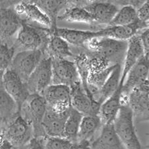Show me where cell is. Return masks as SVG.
<instances>
[{"label":"cell","instance_id":"obj_1","mask_svg":"<svg viewBox=\"0 0 149 149\" xmlns=\"http://www.w3.org/2000/svg\"><path fill=\"white\" fill-rule=\"evenodd\" d=\"M117 137L125 149H148L142 145L136 134L133 114L128 105H123L119 109L113 123Z\"/></svg>","mask_w":149,"mask_h":149},{"label":"cell","instance_id":"obj_2","mask_svg":"<svg viewBox=\"0 0 149 149\" xmlns=\"http://www.w3.org/2000/svg\"><path fill=\"white\" fill-rule=\"evenodd\" d=\"M51 31L45 28H37L23 21L22 25L15 37L13 46L16 51L41 50L44 51L50 36Z\"/></svg>","mask_w":149,"mask_h":149},{"label":"cell","instance_id":"obj_3","mask_svg":"<svg viewBox=\"0 0 149 149\" xmlns=\"http://www.w3.org/2000/svg\"><path fill=\"white\" fill-rule=\"evenodd\" d=\"M46 111V102L38 94H29L19 110V115L32 127L34 137H47L42 125Z\"/></svg>","mask_w":149,"mask_h":149},{"label":"cell","instance_id":"obj_4","mask_svg":"<svg viewBox=\"0 0 149 149\" xmlns=\"http://www.w3.org/2000/svg\"><path fill=\"white\" fill-rule=\"evenodd\" d=\"M86 47L93 53L102 58L111 64H121L123 62L127 41L109 38L96 37L88 40Z\"/></svg>","mask_w":149,"mask_h":149},{"label":"cell","instance_id":"obj_5","mask_svg":"<svg viewBox=\"0 0 149 149\" xmlns=\"http://www.w3.org/2000/svg\"><path fill=\"white\" fill-rule=\"evenodd\" d=\"M2 134L4 139L13 148H22L29 143L33 136V130L19 113L2 124Z\"/></svg>","mask_w":149,"mask_h":149},{"label":"cell","instance_id":"obj_6","mask_svg":"<svg viewBox=\"0 0 149 149\" xmlns=\"http://www.w3.org/2000/svg\"><path fill=\"white\" fill-rule=\"evenodd\" d=\"M44 56V53L41 50L17 52L9 69L15 72L26 83L29 77Z\"/></svg>","mask_w":149,"mask_h":149},{"label":"cell","instance_id":"obj_7","mask_svg":"<svg viewBox=\"0 0 149 149\" xmlns=\"http://www.w3.org/2000/svg\"><path fill=\"white\" fill-rule=\"evenodd\" d=\"M52 84V59L44 56L29 77L26 85L30 94L42 95Z\"/></svg>","mask_w":149,"mask_h":149},{"label":"cell","instance_id":"obj_8","mask_svg":"<svg viewBox=\"0 0 149 149\" xmlns=\"http://www.w3.org/2000/svg\"><path fill=\"white\" fill-rule=\"evenodd\" d=\"M80 81L75 62L68 59H52V84L70 88Z\"/></svg>","mask_w":149,"mask_h":149},{"label":"cell","instance_id":"obj_9","mask_svg":"<svg viewBox=\"0 0 149 149\" xmlns=\"http://www.w3.org/2000/svg\"><path fill=\"white\" fill-rule=\"evenodd\" d=\"M148 81L132 91L129 95L128 106L133 114L134 124L148 121Z\"/></svg>","mask_w":149,"mask_h":149},{"label":"cell","instance_id":"obj_10","mask_svg":"<svg viewBox=\"0 0 149 149\" xmlns=\"http://www.w3.org/2000/svg\"><path fill=\"white\" fill-rule=\"evenodd\" d=\"M42 96L47 103V108L57 113L70 109V88L63 85L51 84L44 91Z\"/></svg>","mask_w":149,"mask_h":149},{"label":"cell","instance_id":"obj_11","mask_svg":"<svg viewBox=\"0 0 149 149\" xmlns=\"http://www.w3.org/2000/svg\"><path fill=\"white\" fill-rule=\"evenodd\" d=\"M23 21L13 8H0V44L13 46L12 39L16 37Z\"/></svg>","mask_w":149,"mask_h":149},{"label":"cell","instance_id":"obj_12","mask_svg":"<svg viewBox=\"0 0 149 149\" xmlns=\"http://www.w3.org/2000/svg\"><path fill=\"white\" fill-rule=\"evenodd\" d=\"M70 88L71 107L73 109L83 115L99 114L101 105L88 94L81 81Z\"/></svg>","mask_w":149,"mask_h":149},{"label":"cell","instance_id":"obj_13","mask_svg":"<svg viewBox=\"0 0 149 149\" xmlns=\"http://www.w3.org/2000/svg\"><path fill=\"white\" fill-rule=\"evenodd\" d=\"M13 9L21 19L25 18L23 19V21H32L52 32V25L49 16L33 1H18L14 6Z\"/></svg>","mask_w":149,"mask_h":149},{"label":"cell","instance_id":"obj_14","mask_svg":"<svg viewBox=\"0 0 149 149\" xmlns=\"http://www.w3.org/2000/svg\"><path fill=\"white\" fill-rule=\"evenodd\" d=\"M148 81V56H144L127 74L121 95L129 96L134 89Z\"/></svg>","mask_w":149,"mask_h":149},{"label":"cell","instance_id":"obj_15","mask_svg":"<svg viewBox=\"0 0 149 149\" xmlns=\"http://www.w3.org/2000/svg\"><path fill=\"white\" fill-rule=\"evenodd\" d=\"M3 84L6 92L17 103L19 110L21 105L30 94L26 83L15 72L8 69L3 74Z\"/></svg>","mask_w":149,"mask_h":149},{"label":"cell","instance_id":"obj_16","mask_svg":"<svg viewBox=\"0 0 149 149\" xmlns=\"http://www.w3.org/2000/svg\"><path fill=\"white\" fill-rule=\"evenodd\" d=\"M148 25L141 23L136 19L135 22L127 26H108L105 29L96 31V37L109 38L119 40H127L133 36L138 35L141 31L147 29Z\"/></svg>","mask_w":149,"mask_h":149},{"label":"cell","instance_id":"obj_17","mask_svg":"<svg viewBox=\"0 0 149 149\" xmlns=\"http://www.w3.org/2000/svg\"><path fill=\"white\" fill-rule=\"evenodd\" d=\"M145 56V52L142 46L139 35H136L127 40V50L125 54L123 64L121 68V76L120 85L123 86L127 74L139 61V60Z\"/></svg>","mask_w":149,"mask_h":149},{"label":"cell","instance_id":"obj_18","mask_svg":"<svg viewBox=\"0 0 149 149\" xmlns=\"http://www.w3.org/2000/svg\"><path fill=\"white\" fill-rule=\"evenodd\" d=\"M84 8L92 16L95 24L109 25L119 9L111 2H88Z\"/></svg>","mask_w":149,"mask_h":149},{"label":"cell","instance_id":"obj_19","mask_svg":"<svg viewBox=\"0 0 149 149\" xmlns=\"http://www.w3.org/2000/svg\"><path fill=\"white\" fill-rule=\"evenodd\" d=\"M69 111L70 110L62 113H57L47 108L42 123L43 130L47 136L63 138L64 125Z\"/></svg>","mask_w":149,"mask_h":149},{"label":"cell","instance_id":"obj_20","mask_svg":"<svg viewBox=\"0 0 149 149\" xmlns=\"http://www.w3.org/2000/svg\"><path fill=\"white\" fill-rule=\"evenodd\" d=\"M122 86L119 85V88L113 94L104 101L100 105L99 115L102 125L113 124L119 111L120 96H121Z\"/></svg>","mask_w":149,"mask_h":149},{"label":"cell","instance_id":"obj_21","mask_svg":"<svg viewBox=\"0 0 149 149\" xmlns=\"http://www.w3.org/2000/svg\"><path fill=\"white\" fill-rule=\"evenodd\" d=\"M52 34L62 38L69 45L74 47H84L88 40L96 38L95 31H81L68 28L56 27Z\"/></svg>","mask_w":149,"mask_h":149},{"label":"cell","instance_id":"obj_22","mask_svg":"<svg viewBox=\"0 0 149 149\" xmlns=\"http://www.w3.org/2000/svg\"><path fill=\"white\" fill-rule=\"evenodd\" d=\"M90 145L92 149H125L117 137L113 124L103 126L99 136Z\"/></svg>","mask_w":149,"mask_h":149},{"label":"cell","instance_id":"obj_23","mask_svg":"<svg viewBox=\"0 0 149 149\" xmlns=\"http://www.w3.org/2000/svg\"><path fill=\"white\" fill-rule=\"evenodd\" d=\"M58 20L68 23H81L92 25L95 24L90 14L80 6V1H71L68 8L58 17Z\"/></svg>","mask_w":149,"mask_h":149},{"label":"cell","instance_id":"obj_24","mask_svg":"<svg viewBox=\"0 0 149 149\" xmlns=\"http://www.w3.org/2000/svg\"><path fill=\"white\" fill-rule=\"evenodd\" d=\"M3 72V71H0V117L2 120V124L6 123L19 114L17 105L4 88Z\"/></svg>","mask_w":149,"mask_h":149},{"label":"cell","instance_id":"obj_25","mask_svg":"<svg viewBox=\"0 0 149 149\" xmlns=\"http://www.w3.org/2000/svg\"><path fill=\"white\" fill-rule=\"evenodd\" d=\"M44 55L51 59H66L69 57H74L68 43L53 34L50 36Z\"/></svg>","mask_w":149,"mask_h":149},{"label":"cell","instance_id":"obj_26","mask_svg":"<svg viewBox=\"0 0 149 149\" xmlns=\"http://www.w3.org/2000/svg\"><path fill=\"white\" fill-rule=\"evenodd\" d=\"M102 123L98 115H84L79 129L78 142L87 141L92 142L95 134L102 128Z\"/></svg>","mask_w":149,"mask_h":149},{"label":"cell","instance_id":"obj_27","mask_svg":"<svg viewBox=\"0 0 149 149\" xmlns=\"http://www.w3.org/2000/svg\"><path fill=\"white\" fill-rule=\"evenodd\" d=\"M121 76V64H116L113 69L106 81L100 89L95 101L101 105L102 103L111 96L118 89Z\"/></svg>","mask_w":149,"mask_h":149},{"label":"cell","instance_id":"obj_28","mask_svg":"<svg viewBox=\"0 0 149 149\" xmlns=\"http://www.w3.org/2000/svg\"><path fill=\"white\" fill-rule=\"evenodd\" d=\"M83 116V115L72 107L70 109L68 116L64 125L63 138L70 142L72 144L78 142L79 129Z\"/></svg>","mask_w":149,"mask_h":149},{"label":"cell","instance_id":"obj_29","mask_svg":"<svg viewBox=\"0 0 149 149\" xmlns=\"http://www.w3.org/2000/svg\"><path fill=\"white\" fill-rule=\"evenodd\" d=\"M37 6L49 16L52 25V33L56 27V21L58 13L70 6L71 1H33Z\"/></svg>","mask_w":149,"mask_h":149},{"label":"cell","instance_id":"obj_30","mask_svg":"<svg viewBox=\"0 0 149 149\" xmlns=\"http://www.w3.org/2000/svg\"><path fill=\"white\" fill-rule=\"evenodd\" d=\"M136 10L131 5L126 4L115 14L108 26H127L136 21Z\"/></svg>","mask_w":149,"mask_h":149},{"label":"cell","instance_id":"obj_31","mask_svg":"<svg viewBox=\"0 0 149 149\" xmlns=\"http://www.w3.org/2000/svg\"><path fill=\"white\" fill-rule=\"evenodd\" d=\"M15 54L13 46L6 44H0V71H6L9 69Z\"/></svg>","mask_w":149,"mask_h":149},{"label":"cell","instance_id":"obj_32","mask_svg":"<svg viewBox=\"0 0 149 149\" xmlns=\"http://www.w3.org/2000/svg\"><path fill=\"white\" fill-rule=\"evenodd\" d=\"M72 143L66 139L60 137H47L45 149H70Z\"/></svg>","mask_w":149,"mask_h":149},{"label":"cell","instance_id":"obj_33","mask_svg":"<svg viewBox=\"0 0 149 149\" xmlns=\"http://www.w3.org/2000/svg\"><path fill=\"white\" fill-rule=\"evenodd\" d=\"M149 2L145 1L136 10V18L140 22L148 25L149 11H148Z\"/></svg>","mask_w":149,"mask_h":149},{"label":"cell","instance_id":"obj_34","mask_svg":"<svg viewBox=\"0 0 149 149\" xmlns=\"http://www.w3.org/2000/svg\"><path fill=\"white\" fill-rule=\"evenodd\" d=\"M47 137H33L23 148L25 149H45V140Z\"/></svg>","mask_w":149,"mask_h":149},{"label":"cell","instance_id":"obj_35","mask_svg":"<svg viewBox=\"0 0 149 149\" xmlns=\"http://www.w3.org/2000/svg\"><path fill=\"white\" fill-rule=\"evenodd\" d=\"M149 31L148 28L142 31L141 32L139 33V37H140V40L143 46L144 52H145V56H148V50H149V43H148V38H149Z\"/></svg>","mask_w":149,"mask_h":149},{"label":"cell","instance_id":"obj_36","mask_svg":"<svg viewBox=\"0 0 149 149\" xmlns=\"http://www.w3.org/2000/svg\"><path fill=\"white\" fill-rule=\"evenodd\" d=\"M70 149H92L90 142L87 141H81L72 143Z\"/></svg>","mask_w":149,"mask_h":149},{"label":"cell","instance_id":"obj_37","mask_svg":"<svg viewBox=\"0 0 149 149\" xmlns=\"http://www.w3.org/2000/svg\"><path fill=\"white\" fill-rule=\"evenodd\" d=\"M13 146L6 140L0 145V149H13Z\"/></svg>","mask_w":149,"mask_h":149},{"label":"cell","instance_id":"obj_38","mask_svg":"<svg viewBox=\"0 0 149 149\" xmlns=\"http://www.w3.org/2000/svg\"><path fill=\"white\" fill-rule=\"evenodd\" d=\"M4 141L5 139L3 136V134H2V120L1 117H0V145H1Z\"/></svg>","mask_w":149,"mask_h":149},{"label":"cell","instance_id":"obj_39","mask_svg":"<svg viewBox=\"0 0 149 149\" xmlns=\"http://www.w3.org/2000/svg\"><path fill=\"white\" fill-rule=\"evenodd\" d=\"M21 149H23V148H21Z\"/></svg>","mask_w":149,"mask_h":149}]
</instances>
